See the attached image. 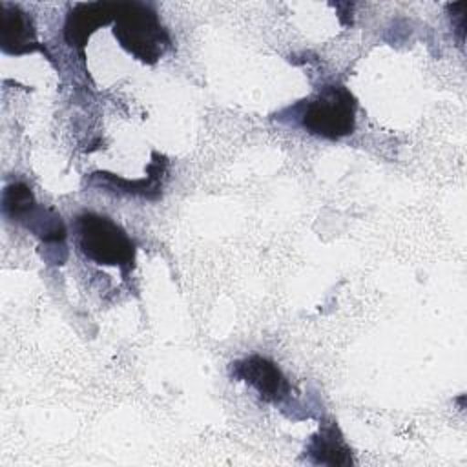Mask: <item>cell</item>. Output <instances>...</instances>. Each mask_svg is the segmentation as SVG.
I'll return each instance as SVG.
<instances>
[{
	"instance_id": "5",
	"label": "cell",
	"mask_w": 467,
	"mask_h": 467,
	"mask_svg": "<svg viewBox=\"0 0 467 467\" xmlns=\"http://www.w3.org/2000/svg\"><path fill=\"white\" fill-rule=\"evenodd\" d=\"M119 2L77 4L64 24V38L71 47L84 51L89 36L102 26L115 22Z\"/></svg>"
},
{
	"instance_id": "8",
	"label": "cell",
	"mask_w": 467,
	"mask_h": 467,
	"mask_svg": "<svg viewBox=\"0 0 467 467\" xmlns=\"http://www.w3.org/2000/svg\"><path fill=\"white\" fill-rule=\"evenodd\" d=\"M350 447L347 445L339 427L334 421L321 423L319 431L310 438L306 445V456L316 465L347 467L352 465Z\"/></svg>"
},
{
	"instance_id": "6",
	"label": "cell",
	"mask_w": 467,
	"mask_h": 467,
	"mask_svg": "<svg viewBox=\"0 0 467 467\" xmlns=\"http://www.w3.org/2000/svg\"><path fill=\"white\" fill-rule=\"evenodd\" d=\"M0 47L7 55L46 53L36 42V33L27 13L15 4L0 2Z\"/></svg>"
},
{
	"instance_id": "1",
	"label": "cell",
	"mask_w": 467,
	"mask_h": 467,
	"mask_svg": "<svg viewBox=\"0 0 467 467\" xmlns=\"http://www.w3.org/2000/svg\"><path fill=\"white\" fill-rule=\"evenodd\" d=\"M113 36L122 49L144 64H155L171 46L157 11L144 2H119Z\"/></svg>"
},
{
	"instance_id": "4",
	"label": "cell",
	"mask_w": 467,
	"mask_h": 467,
	"mask_svg": "<svg viewBox=\"0 0 467 467\" xmlns=\"http://www.w3.org/2000/svg\"><path fill=\"white\" fill-rule=\"evenodd\" d=\"M230 374L232 378L243 379L252 385L257 394L268 403H279L290 392V385L283 376L281 368L263 356H248L232 363Z\"/></svg>"
},
{
	"instance_id": "2",
	"label": "cell",
	"mask_w": 467,
	"mask_h": 467,
	"mask_svg": "<svg viewBox=\"0 0 467 467\" xmlns=\"http://www.w3.org/2000/svg\"><path fill=\"white\" fill-rule=\"evenodd\" d=\"M73 226L77 246L84 257L97 265L119 266L124 272L133 266L135 244L109 217L86 212L75 219Z\"/></svg>"
},
{
	"instance_id": "7",
	"label": "cell",
	"mask_w": 467,
	"mask_h": 467,
	"mask_svg": "<svg viewBox=\"0 0 467 467\" xmlns=\"http://www.w3.org/2000/svg\"><path fill=\"white\" fill-rule=\"evenodd\" d=\"M151 162L148 166V179H122L117 177L113 173L108 171H99L91 175L89 184L93 186H100V188H108V190H115V192H124V193H137L148 199H157L161 195V179L166 173V159L162 155H159L157 151L151 153Z\"/></svg>"
},
{
	"instance_id": "3",
	"label": "cell",
	"mask_w": 467,
	"mask_h": 467,
	"mask_svg": "<svg viewBox=\"0 0 467 467\" xmlns=\"http://www.w3.org/2000/svg\"><path fill=\"white\" fill-rule=\"evenodd\" d=\"M356 109L358 102L345 86L328 84L303 104L299 120L308 133L336 140L354 131Z\"/></svg>"
},
{
	"instance_id": "9",
	"label": "cell",
	"mask_w": 467,
	"mask_h": 467,
	"mask_svg": "<svg viewBox=\"0 0 467 467\" xmlns=\"http://www.w3.org/2000/svg\"><path fill=\"white\" fill-rule=\"evenodd\" d=\"M36 206L33 192L24 182H13L2 192V213L9 221L20 223Z\"/></svg>"
}]
</instances>
